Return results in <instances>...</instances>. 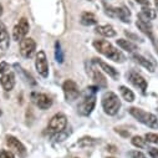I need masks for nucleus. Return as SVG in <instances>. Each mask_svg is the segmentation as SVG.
Segmentation results:
<instances>
[{"label": "nucleus", "mask_w": 158, "mask_h": 158, "mask_svg": "<svg viewBox=\"0 0 158 158\" xmlns=\"http://www.w3.org/2000/svg\"><path fill=\"white\" fill-rule=\"evenodd\" d=\"M133 57L136 59V61L138 62V64H141L143 67H146L147 70H149L151 72H153L154 71V66L152 65V62L149 61V60H147L146 57H143L142 55H137V54H135L133 55Z\"/></svg>", "instance_id": "b1692460"}, {"label": "nucleus", "mask_w": 158, "mask_h": 158, "mask_svg": "<svg viewBox=\"0 0 158 158\" xmlns=\"http://www.w3.org/2000/svg\"><path fill=\"white\" fill-rule=\"evenodd\" d=\"M156 16H157L156 10L151 9L149 6H143L142 8V11L138 15V19H141L143 21H149V20H154Z\"/></svg>", "instance_id": "a211bd4d"}, {"label": "nucleus", "mask_w": 158, "mask_h": 158, "mask_svg": "<svg viewBox=\"0 0 158 158\" xmlns=\"http://www.w3.org/2000/svg\"><path fill=\"white\" fill-rule=\"evenodd\" d=\"M102 108L105 111L106 114L108 116H114L117 114V112L121 108V101L118 98V96L112 92V91H107L103 96H102Z\"/></svg>", "instance_id": "7ed1b4c3"}, {"label": "nucleus", "mask_w": 158, "mask_h": 158, "mask_svg": "<svg viewBox=\"0 0 158 158\" xmlns=\"http://www.w3.org/2000/svg\"><path fill=\"white\" fill-rule=\"evenodd\" d=\"M73 158H78V157H73Z\"/></svg>", "instance_id": "79ce46f5"}, {"label": "nucleus", "mask_w": 158, "mask_h": 158, "mask_svg": "<svg viewBox=\"0 0 158 158\" xmlns=\"http://www.w3.org/2000/svg\"><path fill=\"white\" fill-rule=\"evenodd\" d=\"M80 21H81V24L85 25V26H91V25H96V24H97V19H96L95 14L89 13V11L81 14V20H80Z\"/></svg>", "instance_id": "aec40b11"}, {"label": "nucleus", "mask_w": 158, "mask_h": 158, "mask_svg": "<svg viewBox=\"0 0 158 158\" xmlns=\"http://www.w3.org/2000/svg\"><path fill=\"white\" fill-rule=\"evenodd\" d=\"M9 72V65L3 61V62H0V84H2V80H3V77Z\"/></svg>", "instance_id": "c85d7f7f"}, {"label": "nucleus", "mask_w": 158, "mask_h": 158, "mask_svg": "<svg viewBox=\"0 0 158 158\" xmlns=\"http://www.w3.org/2000/svg\"><path fill=\"white\" fill-rule=\"evenodd\" d=\"M136 3H138L142 6H149V2H148V0H136Z\"/></svg>", "instance_id": "c9c22d12"}, {"label": "nucleus", "mask_w": 158, "mask_h": 158, "mask_svg": "<svg viewBox=\"0 0 158 158\" xmlns=\"http://www.w3.org/2000/svg\"><path fill=\"white\" fill-rule=\"evenodd\" d=\"M116 132L120 133V135H122L123 137H128V136H130V132H123L122 130H118V128H116Z\"/></svg>", "instance_id": "e433bc0d"}, {"label": "nucleus", "mask_w": 158, "mask_h": 158, "mask_svg": "<svg viewBox=\"0 0 158 158\" xmlns=\"http://www.w3.org/2000/svg\"><path fill=\"white\" fill-rule=\"evenodd\" d=\"M55 59H56V61L57 62H64V54H62V50H61V45H60V43L57 41L56 44H55Z\"/></svg>", "instance_id": "bb28decb"}, {"label": "nucleus", "mask_w": 158, "mask_h": 158, "mask_svg": "<svg viewBox=\"0 0 158 158\" xmlns=\"http://www.w3.org/2000/svg\"><path fill=\"white\" fill-rule=\"evenodd\" d=\"M120 92H121L122 97H123L127 102H133V101H135V94H133L130 89H127L126 86H120Z\"/></svg>", "instance_id": "a878e982"}, {"label": "nucleus", "mask_w": 158, "mask_h": 158, "mask_svg": "<svg viewBox=\"0 0 158 158\" xmlns=\"http://www.w3.org/2000/svg\"><path fill=\"white\" fill-rule=\"evenodd\" d=\"M131 142H132V144H133L135 147H138V148H143V147L146 146V139H143V138L139 137V136L132 137Z\"/></svg>", "instance_id": "cd10ccee"}, {"label": "nucleus", "mask_w": 158, "mask_h": 158, "mask_svg": "<svg viewBox=\"0 0 158 158\" xmlns=\"http://www.w3.org/2000/svg\"><path fill=\"white\" fill-rule=\"evenodd\" d=\"M97 143H100V139H96V138H92V137H82L77 141V146L78 147H92V146H96Z\"/></svg>", "instance_id": "4be33fe9"}, {"label": "nucleus", "mask_w": 158, "mask_h": 158, "mask_svg": "<svg viewBox=\"0 0 158 158\" xmlns=\"http://www.w3.org/2000/svg\"><path fill=\"white\" fill-rule=\"evenodd\" d=\"M136 25H137V27H138V30H141L143 34H146L151 40H152V43L153 44H156V40H154V35H153V31H152V26H151V24H149V21H143V20H141V19H137V21H136Z\"/></svg>", "instance_id": "dca6fc26"}, {"label": "nucleus", "mask_w": 158, "mask_h": 158, "mask_svg": "<svg viewBox=\"0 0 158 158\" xmlns=\"http://www.w3.org/2000/svg\"><path fill=\"white\" fill-rule=\"evenodd\" d=\"M70 135H71V130H70V128H65V130L61 131V132L54 133V135H52V139H54V142H62V141H65Z\"/></svg>", "instance_id": "393cba45"}, {"label": "nucleus", "mask_w": 158, "mask_h": 158, "mask_svg": "<svg viewBox=\"0 0 158 158\" xmlns=\"http://www.w3.org/2000/svg\"><path fill=\"white\" fill-rule=\"evenodd\" d=\"M98 87L97 86H90L85 90V92L82 94V98L78 105V113L81 116H90L91 112L95 108L96 105V92H97Z\"/></svg>", "instance_id": "f257e3e1"}, {"label": "nucleus", "mask_w": 158, "mask_h": 158, "mask_svg": "<svg viewBox=\"0 0 158 158\" xmlns=\"http://www.w3.org/2000/svg\"><path fill=\"white\" fill-rule=\"evenodd\" d=\"M29 21L25 19V18H21L19 20V23L14 26V30H13V39L15 41H21L27 35L29 32Z\"/></svg>", "instance_id": "6e6552de"}, {"label": "nucleus", "mask_w": 158, "mask_h": 158, "mask_svg": "<svg viewBox=\"0 0 158 158\" xmlns=\"http://www.w3.org/2000/svg\"><path fill=\"white\" fill-rule=\"evenodd\" d=\"M31 97H32V101L35 102V105L40 110H48L52 106V100L45 94H35L34 92L31 95Z\"/></svg>", "instance_id": "f8f14e48"}, {"label": "nucleus", "mask_w": 158, "mask_h": 158, "mask_svg": "<svg viewBox=\"0 0 158 158\" xmlns=\"http://www.w3.org/2000/svg\"><path fill=\"white\" fill-rule=\"evenodd\" d=\"M146 141L149 142V143H154V144H158V135L156 133H147L144 136Z\"/></svg>", "instance_id": "c756f323"}, {"label": "nucleus", "mask_w": 158, "mask_h": 158, "mask_svg": "<svg viewBox=\"0 0 158 158\" xmlns=\"http://www.w3.org/2000/svg\"><path fill=\"white\" fill-rule=\"evenodd\" d=\"M0 158H15V156H14V153L11 151L2 149L0 151Z\"/></svg>", "instance_id": "7c9ffc66"}, {"label": "nucleus", "mask_w": 158, "mask_h": 158, "mask_svg": "<svg viewBox=\"0 0 158 158\" xmlns=\"http://www.w3.org/2000/svg\"><path fill=\"white\" fill-rule=\"evenodd\" d=\"M107 151L111 152V153H117V147L113 146V144H108L107 146Z\"/></svg>", "instance_id": "f704fd0d"}, {"label": "nucleus", "mask_w": 158, "mask_h": 158, "mask_svg": "<svg viewBox=\"0 0 158 158\" xmlns=\"http://www.w3.org/2000/svg\"><path fill=\"white\" fill-rule=\"evenodd\" d=\"M117 45L120 46L122 50H126L128 52H135L137 50V46L135 44H132L130 40H126V39H118Z\"/></svg>", "instance_id": "412c9836"}, {"label": "nucleus", "mask_w": 158, "mask_h": 158, "mask_svg": "<svg viewBox=\"0 0 158 158\" xmlns=\"http://www.w3.org/2000/svg\"><path fill=\"white\" fill-rule=\"evenodd\" d=\"M128 111L141 123H143V125H146L151 128H157L158 127V118L153 113L146 112V111H143L141 108H137V107H131Z\"/></svg>", "instance_id": "20e7f679"}, {"label": "nucleus", "mask_w": 158, "mask_h": 158, "mask_svg": "<svg viewBox=\"0 0 158 158\" xmlns=\"http://www.w3.org/2000/svg\"><path fill=\"white\" fill-rule=\"evenodd\" d=\"M6 144L10 148V151L15 154H18L19 157L24 158L26 157V148L25 146L14 136H6Z\"/></svg>", "instance_id": "1a4fd4ad"}, {"label": "nucleus", "mask_w": 158, "mask_h": 158, "mask_svg": "<svg viewBox=\"0 0 158 158\" xmlns=\"http://www.w3.org/2000/svg\"><path fill=\"white\" fill-rule=\"evenodd\" d=\"M89 69H90V70H87V72H90V75H91V77H92V80L95 81L96 86H97L98 89H106V87H107V80H106V77L102 75V72L98 71V70L92 69L91 66H90Z\"/></svg>", "instance_id": "ddd939ff"}, {"label": "nucleus", "mask_w": 158, "mask_h": 158, "mask_svg": "<svg viewBox=\"0 0 158 158\" xmlns=\"http://www.w3.org/2000/svg\"><path fill=\"white\" fill-rule=\"evenodd\" d=\"M125 34H126V35H127V36H128L130 39H132V40H136V41H137V40H141V39H139V37H138L137 35H135V34H132V32L125 31Z\"/></svg>", "instance_id": "72a5a7b5"}, {"label": "nucleus", "mask_w": 158, "mask_h": 158, "mask_svg": "<svg viewBox=\"0 0 158 158\" xmlns=\"http://www.w3.org/2000/svg\"><path fill=\"white\" fill-rule=\"evenodd\" d=\"M2 86L5 91H11L15 86V75L9 71L4 77H3V80H2Z\"/></svg>", "instance_id": "f3484780"}, {"label": "nucleus", "mask_w": 158, "mask_h": 158, "mask_svg": "<svg viewBox=\"0 0 158 158\" xmlns=\"http://www.w3.org/2000/svg\"><path fill=\"white\" fill-rule=\"evenodd\" d=\"M117 18L123 23H130V18H131V13L127 8L122 6V8H117Z\"/></svg>", "instance_id": "5701e85b"}, {"label": "nucleus", "mask_w": 158, "mask_h": 158, "mask_svg": "<svg viewBox=\"0 0 158 158\" xmlns=\"http://www.w3.org/2000/svg\"><path fill=\"white\" fill-rule=\"evenodd\" d=\"M10 46V36L6 26L0 21V50H8Z\"/></svg>", "instance_id": "4468645a"}, {"label": "nucleus", "mask_w": 158, "mask_h": 158, "mask_svg": "<svg viewBox=\"0 0 158 158\" xmlns=\"http://www.w3.org/2000/svg\"><path fill=\"white\" fill-rule=\"evenodd\" d=\"M154 5H156V10L158 11V0H154Z\"/></svg>", "instance_id": "4c0bfd02"}, {"label": "nucleus", "mask_w": 158, "mask_h": 158, "mask_svg": "<svg viewBox=\"0 0 158 158\" xmlns=\"http://www.w3.org/2000/svg\"><path fill=\"white\" fill-rule=\"evenodd\" d=\"M128 154H130L131 158H147L146 154H143V153L139 152V151H131Z\"/></svg>", "instance_id": "2f4dec72"}, {"label": "nucleus", "mask_w": 158, "mask_h": 158, "mask_svg": "<svg viewBox=\"0 0 158 158\" xmlns=\"http://www.w3.org/2000/svg\"><path fill=\"white\" fill-rule=\"evenodd\" d=\"M127 78H128V81L137 89H139L141 91H146L147 90V81L144 80V77L142 75H139L138 72L131 70L130 72H127Z\"/></svg>", "instance_id": "9b49d317"}, {"label": "nucleus", "mask_w": 158, "mask_h": 158, "mask_svg": "<svg viewBox=\"0 0 158 158\" xmlns=\"http://www.w3.org/2000/svg\"><path fill=\"white\" fill-rule=\"evenodd\" d=\"M0 116H2V110H0Z\"/></svg>", "instance_id": "ea45409f"}, {"label": "nucleus", "mask_w": 158, "mask_h": 158, "mask_svg": "<svg viewBox=\"0 0 158 158\" xmlns=\"http://www.w3.org/2000/svg\"><path fill=\"white\" fill-rule=\"evenodd\" d=\"M96 31L100 35L105 36V37H113V36H116V31H114V29L111 25H98V26H96Z\"/></svg>", "instance_id": "6ab92c4d"}, {"label": "nucleus", "mask_w": 158, "mask_h": 158, "mask_svg": "<svg viewBox=\"0 0 158 158\" xmlns=\"http://www.w3.org/2000/svg\"><path fill=\"white\" fill-rule=\"evenodd\" d=\"M94 62L97 64V65H100L101 69H102L106 73H108V76H111L113 80H118V77H120V72H118L114 67H112V66H110L108 64L103 62L101 59H94Z\"/></svg>", "instance_id": "2eb2a0df"}, {"label": "nucleus", "mask_w": 158, "mask_h": 158, "mask_svg": "<svg viewBox=\"0 0 158 158\" xmlns=\"http://www.w3.org/2000/svg\"><path fill=\"white\" fill-rule=\"evenodd\" d=\"M148 153L152 158H158V148L151 147V148H148Z\"/></svg>", "instance_id": "473e14b6"}, {"label": "nucleus", "mask_w": 158, "mask_h": 158, "mask_svg": "<svg viewBox=\"0 0 158 158\" xmlns=\"http://www.w3.org/2000/svg\"><path fill=\"white\" fill-rule=\"evenodd\" d=\"M2 15H3V6L0 5V16H2Z\"/></svg>", "instance_id": "58836bf2"}, {"label": "nucleus", "mask_w": 158, "mask_h": 158, "mask_svg": "<svg viewBox=\"0 0 158 158\" xmlns=\"http://www.w3.org/2000/svg\"><path fill=\"white\" fill-rule=\"evenodd\" d=\"M107 158H114V157H107Z\"/></svg>", "instance_id": "a19ab883"}, {"label": "nucleus", "mask_w": 158, "mask_h": 158, "mask_svg": "<svg viewBox=\"0 0 158 158\" xmlns=\"http://www.w3.org/2000/svg\"><path fill=\"white\" fill-rule=\"evenodd\" d=\"M62 90L65 94V98L67 102H73L75 100H77V97L80 96V90L78 86L75 81L72 80H66L62 85Z\"/></svg>", "instance_id": "423d86ee"}, {"label": "nucleus", "mask_w": 158, "mask_h": 158, "mask_svg": "<svg viewBox=\"0 0 158 158\" xmlns=\"http://www.w3.org/2000/svg\"><path fill=\"white\" fill-rule=\"evenodd\" d=\"M94 48L100 52L102 54L103 56L108 57L110 60L114 61V62H123L125 61V56L120 51V50H117L113 45H111L108 41L106 40H95L94 41Z\"/></svg>", "instance_id": "f03ea898"}, {"label": "nucleus", "mask_w": 158, "mask_h": 158, "mask_svg": "<svg viewBox=\"0 0 158 158\" xmlns=\"http://www.w3.org/2000/svg\"><path fill=\"white\" fill-rule=\"evenodd\" d=\"M67 126V118L65 114L62 113H56L55 116H52V118L49 122V131L54 135L57 132H61L66 128Z\"/></svg>", "instance_id": "39448f33"}, {"label": "nucleus", "mask_w": 158, "mask_h": 158, "mask_svg": "<svg viewBox=\"0 0 158 158\" xmlns=\"http://www.w3.org/2000/svg\"><path fill=\"white\" fill-rule=\"evenodd\" d=\"M35 50H36V43L31 37H24L20 41V54L24 57L26 59L32 57L35 54Z\"/></svg>", "instance_id": "9d476101"}, {"label": "nucleus", "mask_w": 158, "mask_h": 158, "mask_svg": "<svg viewBox=\"0 0 158 158\" xmlns=\"http://www.w3.org/2000/svg\"><path fill=\"white\" fill-rule=\"evenodd\" d=\"M35 66H36V70H37V72L40 76H43L44 78H46L49 76V64H48L46 54L43 50H40L36 54Z\"/></svg>", "instance_id": "0eeeda50"}]
</instances>
